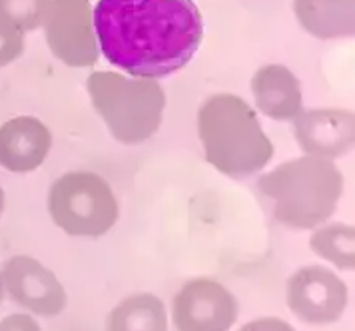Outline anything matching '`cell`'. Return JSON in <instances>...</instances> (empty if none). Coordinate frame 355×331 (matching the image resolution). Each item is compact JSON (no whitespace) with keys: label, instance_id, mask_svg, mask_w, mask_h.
<instances>
[{"label":"cell","instance_id":"5","mask_svg":"<svg viewBox=\"0 0 355 331\" xmlns=\"http://www.w3.org/2000/svg\"><path fill=\"white\" fill-rule=\"evenodd\" d=\"M52 221L76 237H100L116 226L120 207L110 184L94 172H66L49 192Z\"/></svg>","mask_w":355,"mask_h":331},{"label":"cell","instance_id":"4","mask_svg":"<svg viewBox=\"0 0 355 331\" xmlns=\"http://www.w3.org/2000/svg\"><path fill=\"white\" fill-rule=\"evenodd\" d=\"M86 90L94 110L120 144H142L160 130L166 94L154 78L92 72L86 78Z\"/></svg>","mask_w":355,"mask_h":331},{"label":"cell","instance_id":"6","mask_svg":"<svg viewBox=\"0 0 355 331\" xmlns=\"http://www.w3.org/2000/svg\"><path fill=\"white\" fill-rule=\"evenodd\" d=\"M50 52L70 68H90L100 58L90 0H50L44 18Z\"/></svg>","mask_w":355,"mask_h":331},{"label":"cell","instance_id":"10","mask_svg":"<svg viewBox=\"0 0 355 331\" xmlns=\"http://www.w3.org/2000/svg\"><path fill=\"white\" fill-rule=\"evenodd\" d=\"M293 132L307 156L334 160L352 152L355 142L354 112L341 108H315L300 112Z\"/></svg>","mask_w":355,"mask_h":331},{"label":"cell","instance_id":"8","mask_svg":"<svg viewBox=\"0 0 355 331\" xmlns=\"http://www.w3.org/2000/svg\"><path fill=\"white\" fill-rule=\"evenodd\" d=\"M288 307L309 325H329L347 307V285L331 269L306 266L288 280Z\"/></svg>","mask_w":355,"mask_h":331},{"label":"cell","instance_id":"2","mask_svg":"<svg viewBox=\"0 0 355 331\" xmlns=\"http://www.w3.org/2000/svg\"><path fill=\"white\" fill-rule=\"evenodd\" d=\"M198 136L204 156L218 172L245 178L274 158V144L256 110L236 94H214L198 110Z\"/></svg>","mask_w":355,"mask_h":331},{"label":"cell","instance_id":"17","mask_svg":"<svg viewBox=\"0 0 355 331\" xmlns=\"http://www.w3.org/2000/svg\"><path fill=\"white\" fill-rule=\"evenodd\" d=\"M24 52V34L0 24V68L18 60Z\"/></svg>","mask_w":355,"mask_h":331},{"label":"cell","instance_id":"13","mask_svg":"<svg viewBox=\"0 0 355 331\" xmlns=\"http://www.w3.org/2000/svg\"><path fill=\"white\" fill-rule=\"evenodd\" d=\"M302 28L322 40L347 38L355 32V0H293Z\"/></svg>","mask_w":355,"mask_h":331},{"label":"cell","instance_id":"9","mask_svg":"<svg viewBox=\"0 0 355 331\" xmlns=\"http://www.w3.org/2000/svg\"><path fill=\"white\" fill-rule=\"evenodd\" d=\"M0 280L10 300L36 316L54 317L64 312L68 303L64 285L54 271L31 255L8 257L2 266Z\"/></svg>","mask_w":355,"mask_h":331},{"label":"cell","instance_id":"16","mask_svg":"<svg viewBox=\"0 0 355 331\" xmlns=\"http://www.w3.org/2000/svg\"><path fill=\"white\" fill-rule=\"evenodd\" d=\"M50 0H0V24L15 31L33 32L44 24Z\"/></svg>","mask_w":355,"mask_h":331},{"label":"cell","instance_id":"1","mask_svg":"<svg viewBox=\"0 0 355 331\" xmlns=\"http://www.w3.org/2000/svg\"><path fill=\"white\" fill-rule=\"evenodd\" d=\"M92 15L100 52L134 78L182 70L204 38L194 0H98Z\"/></svg>","mask_w":355,"mask_h":331},{"label":"cell","instance_id":"21","mask_svg":"<svg viewBox=\"0 0 355 331\" xmlns=\"http://www.w3.org/2000/svg\"><path fill=\"white\" fill-rule=\"evenodd\" d=\"M4 298V285H2V280H0V301Z\"/></svg>","mask_w":355,"mask_h":331},{"label":"cell","instance_id":"19","mask_svg":"<svg viewBox=\"0 0 355 331\" xmlns=\"http://www.w3.org/2000/svg\"><path fill=\"white\" fill-rule=\"evenodd\" d=\"M240 331H295L288 321L279 319V317H259L254 321H248L242 325Z\"/></svg>","mask_w":355,"mask_h":331},{"label":"cell","instance_id":"3","mask_svg":"<svg viewBox=\"0 0 355 331\" xmlns=\"http://www.w3.org/2000/svg\"><path fill=\"white\" fill-rule=\"evenodd\" d=\"M258 189L274 202V216L279 223L291 230H313L338 210L343 176L334 160L304 156L263 173Z\"/></svg>","mask_w":355,"mask_h":331},{"label":"cell","instance_id":"14","mask_svg":"<svg viewBox=\"0 0 355 331\" xmlns=\"http://www.w3.org/2000/svg\"><path fill=\"white\" fill-rule=\"evenodd\" d=\"M106 331H168L164 301L154 294H134L106 317Z\"/></svg>","mask_w":355,"mask_h":331},{"label":"cell","instance_id":"12","mask_svg":"<svg viewBox=\"0 0 355 331\" xmlns=\"http://www.w3.org/2000/svg\"><path fill=\"white\" fill-rule=\"evenodd\" d=\"M256 106L277 122L295 120L302 112L304 94L297 76L284 64H266L252 78Z\"/></svg>","mask_w":355,"mask_h":331},{"label":"cell","instance_id":"15","mask_svg":"<svg viewBox=\"0 0 355 331\" xmlns=\"http://www.w3.org/2000/svg\"><path fill=\"white\" fill-rule=\"evenodd\" d=\"M309 248L325 262L336 268L352 271L355 268V228L347 223H327L318 226L309 237Z\"/></svg>","mask_w":355,"mask_h":331},{"label":"cell","instance_id":"18","mask_svg":"<svg viewBox=\"0 0 355 331\" xmlns=\"http://www.w3.org/2000/svg\"><path fill=\"white\" fill-rule=\"evenodd\" d=\"M0 331H42L38 321L28 314H12L0 319Z\"/></svg>","mask_w":355,"mask_h":331},{"label":"cell","instance_id":"20","mask_svg":"<svg viewBox=\"0 0 355 331\" xmlns=\"http://www.w3.org/2000/svg\"><path fill=\"white\" fill-rule=\"evenodd\" d=\"M4 200H6V196H4V189L0 186V216H2V210H4Z\"/></svg>","mask_w":355,"mask_h":331},{"label":"cell","instance_id":"7","mask_svg":"<svg viewBox=\"0 0 355 331\" xmlns=\"http://www.w3.org/2000/svg\"><path fill=\"white\" fill-rule=\"evenodd\" d=\"M172 314L178 331H230L240 305L226 285L210 278H196L176 294Z\"/></svg>","mask_w":355,"mask_h":331},{"label":"cell","instance_id":"11","mask_svg":"<svg viewBox=\"0 0 355 331\" xmlns=\"http://www.w3.org/2000/svg\"><path fill=\"white\" fill-rule=\"evenodd\" d=\"M50 128L34 116H17L0 126V166L8 172H34L49 158Z\"/></svg>","mask_w":355,"mask_h":331}]
</instances>
